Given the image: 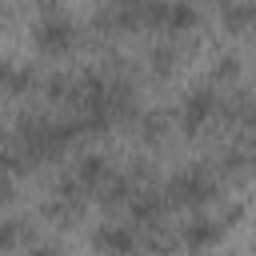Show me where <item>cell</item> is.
<instances>
[{
  "mask_svg": "<svg viewBox=\"0 0 256 256\" xmlns=\"http://www.w3.org/2000/svg\"><path fill=\"white\" fill-rule=\"evenodd\" d=\"M32 48L44 56V60H60L76 48V20L68 8L60 4H44L36 16H32Z\"/></svg>",
  "mask_w": 256,
  "mask_h": 256,
  "instance_id": "obj_1",
  "label": "cell"
},
{
  "mask_svg": "<svg viewBox=\"0 0 256 256\" xmlns=\"http://www.w3.org/2000/svg\"><path fill=\"white\" fill-rule=\"evenodd\" d=\"M164 196H168V208H188V212H204V204L216 200V176L208 168H176L164 184Z\"/></svg>",
  "mask_w": 256,
  "mask_h": 256,
  "instance_id": "obj_2",
  "label": "cell"
},
{
  "mask_svg": "<svg viewBox=\"0 0 256 256\" xmlns=\"http://www.w3.org/2000/svg\"><path fill=\"white\" fill-rule=\"evenodd\" d=\"M196 20V0H144V32H160L164 40L192 32Z\"/></svg>",
  "mask_w": 256,
  "mask_h": 256,
  "instance_id": "obj_3",
  "label": "cell"
},
{
  "mask_svg": "<svg viewBox=\"0 0 256 256\" xmlns=\"http://www.w3.org/2000/svg\"><path fill=\"white\" fill-rule=\"evenodd\" d=\"M220 108H224L220 88H216V84H196V88H188V92L180 96L176 124H180L188 136H196V132H204V128L220 116Z\"/></svg>",
  "mask_w": 256,
  "mask_h": 256,
  "instance_id": "obj_4",
  "label": "cell"
},
{
  "mask_svg": "<svg viewBox=\"0 0 256 256\" xmlns=\"http://www.w3.org/2000/svg\"><path fill=\"white\" fill-rule=\"evenodd\" d=\"M224 232H228V216H212V212H192L184 224H180V248L188 252V256H204V252H212L220 240H224Z\"/></svg>",
  "mask_w": 256,
  "mask_h": 256,
  "instance_id": "obj_5",
  "label": "cell"
},
{
  "mask_svg": "<svg viewBox=\"0 0 256 256\" xmlns=\"http://www.w3.org/2000/svg\"><path fill=\"white\" fill-rule=\"evenodd\" d=\"M140 224H132L128 216L124 220H104L96 224L92 232V252L96 256H136L140 252Z\"/></svg>",
  "mask_w": 256,
  "mask_h": 256,
  "instance_id": "obj_6",
  "label": "cell"
},
{
  "mask_svg": "<svg viewBox=\"0 0 256 256\" xmlns=\"http://www.w3.org/2000/svg\"><path fill=\"white\" fill-rule=\"evenodd\" d=\"M84 200H88V192H84L72 176H64V180L52 184V192H48V200H44V212L68 224V220H76V216L84 212Z\"/></svg>",
  "mask_w": 256,
  "mask_h": 256,
  "instance_id": "obj_7",
  "label": "cell"
},
{
  "mask_svg": "<svg viewBox=\"0 0 256 256\" xmlns=\"http://www.w3.org/2000/svg\"><path fill=\"white\" fill-rule=\"evenodd\" d=\"M72 180H76L84 192H104V188L116 180V172H112V160H108L104 152H84V156H76V164H72Z\"/></svg>",
  "mask_w": 256,
  "mask_h": 256,
  "instance_id": "obj_8",
  "label": "cell"
},
{
  "mask_svg": "<svg viewBox=\"0 0 256 256\" xmlns=\"http://www.w3.org/2000/svg\"><path fill=\"white\" fill-rule=\"evenodd\" d=\"M220 168H224L228 176H248V172H256V128H244V132L224 148Z\"/></svg>",
  "mask_w": 256,
  "mask_h": 256,
  "instance_id": "obj_9",
  "label": "cell"
},
{
  "mask_svg": "<svg viewBox=\"0 0 256 256\" xmlns=\"http://www.w3.org/2000/svg\"><path fill=\"white\" fill-rule=\"evenodd\" d=\"M164 212H168L164 188H136V196H132V204H128V220H132V224H160Z\"/></svg>",
  "mask_w": 256,
  "mask_h": 256,
  "instance_id": "obj_10",
  "label": "cell"
},
{
  "mask_svg": "<svg viewBox=\"0 0 256 256\" xmlns=\"http://www.w3.org/2000/svg\"><path fill=\"white\" fill-rule=\"evenodd\" d=\"M0 88H4V96H28L32 88H36V68L32 64H24V60H4V68H0Z\"/></svg>",
  "mask_w": 256,
  "mask_h": 256,
  "instance_id": "obj_11",
  "label": "cell"
},
{
  "mask_svg": "<svg viewBox=\"0 0 256 256\" xmlns=\"http://www.w3.org/2000/svg\"><path fill=\"white\" fill-rule=\"evenodd\" d=\"M220 24L228 32H256V0H224Z\"/></svg>",
  "mask_w": 256,
  "mask_h": 256,
  "instance_id": "obj_12",
  "label": "cell"
},
{
  "mask_svg": "<svg viewBox=\"0 0 256 256\" xmlns=\"http://www.w3.org/2000/svg\"><path fill=\"white\" fill-rule=\"evenodd\" d=\"M236 72H240V60L236 56H220L216 68H212V84L216 80H236Z\"/></svg>",
  "mask_w": 256,
  "mask_h": 256,
  "instance_id": "obj_13",
  "label": "cell"
},
{
  "mask_svg": "<svg viewBox=\"0 0 256 256\" xmlns=\"http://www.w3.org/2000/svg\"><path fill=\"white\" fill-rule=\"evenodd\" d=\"M16 244H20V220H16V216H8V220H4V232H0V248H4V252H12Z\"/></svg>",
  "mask_w": 256,
  "mask_h": 256,
  "instance_id": "obj_14",
  "label": "cell"
},
{
  "mask_svg": "<svg viewBox=\"0 0 256 256\" xmlns=\"http://www.w3.org/2000/svg\"><path fill=\"white\" fill-rule=\"evenodd\" d=\"M172 60H176V48H172V44H164V48H156V52H152V68H156V72H168V68H172Z\"/></svg>",
  "mask_w": 256,
  "mask_h": 256,
  "instance_id": "obj_15",
  "label": "cell"
},
{
  "mask_svg": "<svg viewBox=\"0 0 256 256\" xmlns=\"http://www.w3.org/2000/svg\"><path fill=\"white\" fill-rule=\"evenodd\" d=\"M24 256H60V252H56V244H48V240H28Z\"/></svg>",
  "mask_w": 256,
  "mask_h": 256,
  "instance_id": "obj_16",
  "label": "cell"
},
{
  "mask_svg": "<svg viewBox=\"0 0 256 256\" xmlns=\"http://www.w3.org/2000/svg\"><path fill=\"white\" fill-rule=\"evenodd\" d=\"M216 4H224V0H216Z\"/></svg>",
  "mask_w": 256,
  "mask_h": 256,
  "instance_id": "obj_17",
  "label": "cell"
}]
</instances>
